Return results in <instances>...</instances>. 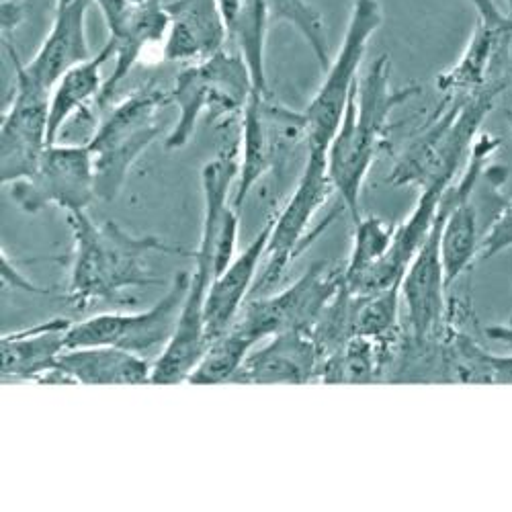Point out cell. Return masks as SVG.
Instances as JSON below:
<instances>
[{"label":"cell","mask_w":512,"mask_h":512,"mask_svg":"<svg viewBox=\"0 0 512 512\" xmlns=\"http://www.w3.org/2000/svg\"><path fill=\"white\" fill-rule=\"evenodd\" d=\"M439 379L461 383H512V357L484 351L465 330L445 324L437 336Z\"/></svg>","instance_id":"obj_21"},{"label":"cell","mask_w":512,"mask_h":512,"mask_svg":"<svg viewBox=\"0 0 512 512\" xmlns=\"http://www.w3.org/2000/svg\"><path fill=\"white\" fill-rule=\"evenodd\" d=\"M478 21L461 58L437 76V87L447 99H469L490 89H506L512 19L494 0H472Z\"/></svg>","instance_id":"obj_11"},{"label":"cell","mask_w":512,"mask_h":512,"mask_svg":"<svg viewBox=\"0 0 512 512\" xmlns=\"http://www.w3.org/2000/svg\"><path fill=\"white\" fill-rule=\"evenodd\" d=\"M390 74V56L383 54L359 76L328 148V175L353 222L363 216L361 191L375 158L388 142L390 115L418 93L416 87L394 91Z\"/></svg>","instance_id":"obj_2"},{"label":"cell","mask_w":512,"mask_h":512,"mask_svg":"<svg viewBox=\"0 0 512 512\" xmlns=\"http://www.w3.org/2000/svg\"><path fill=\"white\" fill-rule=\"evenodd\" d=\"M512 246V199L506 201V205L498 211L496 220L488 228L486 236L480 244V261H488L492 256L508 250Z\"/></svg>","instance_id":"obj_31"},{"label":"cell","mask_w":512,"mask_h":512,"mask_svg":"<svg viewBox=\"0 0 512 512\" xmlns=\"http://www.w3.org/2000/svg\"><path fill=\"white\" fill-rule=\"evenodd\" d=\"M488 338L496 340V343H502L504 347L512 349V318L506 324H494L486 328Z\"/></svg>","instance_id":"obj_33"},{"label":"cell","mask_w":512,"mask_h":512,"mask_svg":"<svg viewBox=\"0 0 512 512\" xmlns=\"http://www.w3.org/2000/svg\"><path fill=\"white\" fill-rule=\"evenodd\" d=\"M271 97H263L252 93L242 117V140H240V160H238V179L234 187V207L240 209L254 185L259 183L273 164V146L269 136V115L267 101Z\"/></svg>","instance_id":"obj_25"},{"label":"cell","mask_w":512,"mask_h":512,"mask_svg":"<svg viewBox=\"0 0 512 512\" xmlns=\"http://www.w3.org/2000/svg\"><path fill=\"white\" fill-rule=\"evenodd\" d=\"M351 334L367 338H394L400 334V287L375 293L351 291Z\"/></svg>","instance_id":"obj_28"},{"label":"cell","mask_w":512,"mask_h":512,"mask_svg":"<svg viewBox=\"0 0 512 512\" xmlns=\"http://www.w3.org/2000/svg\"><path fill=\"white\" fill-rule=\"evenodd\" d=\"M252 93L250 70L238 52L224 48L207 60L185 64L170 91V103L177 107V121L166 138V148H185L195 136L203 113L216 119L242 115Z\"/></svg>","instance_id":"obj_6"},{"label":"cell","mask_w":512,"mask_h":512,"mask_svg":"<svg viewBox=\"0 0 512 512\" xmlns=\"http://www.w3.org/2000/svg\"><path fill=\"white\" fill-rule=\"evenodd\" d=\"M332 193H336V189L328 175V152L308 150L300 183H297L285 207L273 218V230L263 259L265 267L256 275L252 295H263L267 289L277 285L291 261L308 248L316 236L310 232V226Z\"/></svg>","instance_id":"obj_9"},{"label":"cell","mask_w":512,"mask_h":512,"mask_svg":"<svg viewBox=\"0 0 512 512\" xmlns=\"http://www.w3.org/2000/svg\"><path fill=\"white\" fill-rule=\"evenodd\" d=\"M322 353L308 332H281L271 336L269 345L252 349L234 375V383L252 386H302L320 379Z\"/></svg>","instance_id":"obj_15"},{"label":"cell","mask_w":512,"mask_h":512,"mask_svg":"<svg viewBox=\"0 0 512 512\" xmlns=\"http://www.w3.org/2000/svg\"><path fill=\"white\" fill-rule=\"evenodd\" d=\"M271 230L273 218L259 232V236L250 242V246H246L228 265V269L213 279L203 308V328L207 345L230 328L242 306L248 302V293H252V285L265 259Z\"/></svg>","instance_id":"obj_17"},{"label":"cell","mask_w":512,"mask_h":512,"mask_svg":"<svg viewBox=\"0 0 512 512\" xmlns=\"http://www.w3.org/2000/svg\"><path fill=\"white\" fill-rule=\"evenodd\" d=\"M267 9L271 23L285 21L293 29H297V33H302L322 70L330 66L332 60L328 46V31L316 7H312L308 0H267Z\"/></svg>","instance_id":"obj_30"},{"label":"cell","mask_w":512,"mask_h":512,"mask_svg":"<svg viewBox=\"0 0 512 512\" xmlns=\"http://www.w3.org/2000/svg\"><path fill=\"white\" fill-rule=\"evenodd\" d=\"M164 9L168 13L164 62L195 64L216 56L230 41L220 0H170Z\"/></svg>","instance_id":"obj_14"},{"label":"cell","mask_w":512,"mask_h":512,"mask_svg":"<svg viewBox=\"0 0 512 512\" xmlns=\"http://www.w3.org/2000/svg\"><path fill=\"white\" fill-rule=\"evenodd\" d=\"M259 345L256 340L238 326H230L224 334L213 338L201 355L199 363L187 377L191 386H218L234 379L248 353Z\"/></svg>","instance_id":"obj_27"},{"label":"cell","mask_w":512,"mask_h":512,"mask_svg":"<svg viewBox=\"0 0 512 512\" xmlns=\"http://www.w3.org/2000/svg\"><path fill=\"white\" fill-rule=\"evenodd\" d=\"M187 283L189 273H177L168 293L142 314H101L72 322L66 332V349L109 345L138 355L164 349L177 332Z\"/></svg>","instance_id":"obj_12"},{"label":"cell","mask_w":512,"mask_h":512,"mask_svg":"<svg viewBox=\"0 0 512 512\" xmlns=\"http://www.w3.org/2000/svg\"><path fill=\"white\" fill-rule=\"evenodd\" d=\"M70 326L72 322L68 318H56L5 334L0 343L3 379H44L56 369V361L66 349V332Z\"/></svg>","instance_id":"obj_20"},{"label":"cell","mask_w":512,"mask_h":512,"mask_svg":"<svg viewBox=\"0 0 512 512\" xmlns=\"http://www.w3.org/2000/svg\"><path fill=\"white\" fill-rule=\"evenodd\" d=\"M506 5H508V11H506V15L512 19V0H506Z\"/></svg>","instance_id":"obj_36"},{"label":"cell","mask_w":512,"mask_h":512,"mask_svg":"<svg viewBox=\"0 0 512 512\" xmlns=\"http://www.w3.org/2000/svg\"><path fill=\"white\" fill-rule=\"evenodd\" d=\"M170 103V93L140 89L117 103L99 123L87 146L93 152L97 199L113 201L132 166L162 134L160 111Z\"/></svg>","instance_id":"obj_5"},{"label":"cell","mask_w":512,"mask_h":512,"mask_svg":"<svg viewBox=\"0 0 512 512\" xmlns=\"http://www.w3.org/2000/svg\"><path fill=\"white\" fill-rule=\"evenodd\" d=\"M132 5H136V7H140V5H146V3H150V0H130Z\"/></svg>","instance_id":"obj_35"},{"label":"cell","mask_w":512,"mask_h":512,"mask_svg":"<svg viewBox=\"0 0 512 512\" xmlns=\"http://www.w3.org/2000/svg\"><path fill=\"white\" fill-rule=\"evenodd\" d=\"M91 3L93 0H70V3L56 7L54 23L44 44L27 64H23L25 70L50 91L68 70L95 56L87 35Z\"/></svg>","instance_id":"obj_16"},{"label":"cell","mask_w":512,"mask_h":512,"mask_svg":"<svg viewBox=\"0 0 512 512\" xmlns=\"http://www.w3.org/2000/svg\"><path fill=\"white\" fill-rule=\"evenodd\" d=\"M504 115H506V121H508V125H510V130H512V109H506Z\"/></svg>","instance_id":"obj_34"},{"label":"cell","mask_w":512,"mask_h":512,"mask_svg":"<svg viewBox=\"0 0 512 512\" xmlns=\"http://www.w3.org/2000/svg\"><path fill=\"white\" fill-rule=\"evenodd\" d=\"M168 31V13L160 0H150L146 5L134 7L127 19L109 33V44L113 46L115 66L105 80L99 105L109 107L119 84L130 76L134 66L144 60L150 52H158L162 58V46Z\"/></svg>","instance_id":"obj_18"},{"label":"cell","mask_w":512,"mask_h":512,"mask_svg":"<svg viewBox=\"0 0 512 512\" xmlns=\"http://www.w3.org/2000/svg\"><path fill=\"white\" fill-rule=\"evenodd\" d=\"M343 285L345 267L322 261L312 265L300 281H295L281 293L252 297L242 306L232 324L248 332L256 343L281 332L312 334L322 312Z\"/></svg>","instance_id":"obj_8"},{"label":"cell","mask_w":512,"mask_h":512,"mask_svg":"<svg viewBox=\"0 0 512 512\" xmlns=\"http://www.w3.org/2000/svg\"><path fill=\"white\" fill-rule=\"evenodd\" d=\"M228 37L236 52L244 58L254 91L271 97L267 80V31L271 25L267 0H220Z\"/></svg>","instance_id":"obj_22"},{"label":"cell","mask_w":512,"mask_h":512,"mask_svg":"<svg viewBox=\"0 0 512 512\" xmlns=\"http://www.w3.org/2000/svg\"><path fill=\"white\" fill-rule=\"evenodd\" d=\"M13 201L27 213L50 205L66 213L87 211L97 199L95 162L91 148L52 144L29 179L9 185Z\"/></svg>","instance_id":"obj_13"},{"label":"cell","mask_w":512,"mask_h":512,"mask_svg":"<svg viewBox=\"0 0 512 512\" xmlns=\"http://www.w3.org/2000/svg\"><path fill=\"white\" fill-rule=\"evenodd\" d=\"M400 336L394 338H367L353 336L336 353L324 359L320 381L324 383H371L383 375H390Z\"/></svg>","instance_id":"obj_24"},{"label":"cell","mask_w":512,"mask_h":512,"mask_svg":"<svg viewBox=\"0 0 512 512\" xmlns=\"http://www.w3.org/2000/svg\"><path fill=\"white\" fill-rule=\"evenodd\" d=\"M398 226L383 222L377 216H361L355 222V240L351 259L345 265V285H355L379 261H383L392 248Z\"/></svg>","instance_id":"obj_29"},{"label":"cell","mask_w":512,"mask_h":512,"mask_svg":"<svg viewBox=\"0 0 512 512\" xmlns=\"http://www.w3.org/2000/svg\"><path fill=\"white\" fill-rule=\"evenodd\" d=\"M66 3H70V0H56V7H60V5H66Z\"/></svg>","instance_id":"obj_37"},{"label":"cell","mask_w":512,"mask_h":512,"mask_svg":"<svg viewBox=\"0 0 512 512\" xmlns=\"http://www.w3.org/2000/svg\"><path fill=\"white\" fill-rule=\"evenodd\" d=\"M15 91L0 125V181L3 187L29 179L50 146V89L37 82L9 48Z\"/></svg>","instance_id":"obj_10"},{"label":"cell","mask_w":512,"mask_h":512,"mask_svg":"<svg viewBox=\"0 0 512 512\" xmlns=\"http://www.w3.org/2000/svg\"><path fill=\"white\" fill-rule=\"evenodd\" d=\"M64 383L82 386H142L152 383V363L119 347L64 349L56 361Z\"/></svg>","instance_id":"obj_19"},{"label":"cell","mask_w":512,"mask_h":512,"mask_svg":"<svg viewBox=\"0 0 512 512\" xmlns=\"http://www.w3.org/2000/svg\"><path fill=\"white\" fill-rule=\"evenodd\" d=\"M21 21H23V7L15 3V0H3V35L11 37Z\"/></svg>","instance_id":"obj_32"},{"label":"cell","mask_w":512,"mask_h":512,"mask_svg":"<svg viewBox=\"0 0 512 512\" xmlns=\"http://www.w3.org/2000/svg\"><path fill=\"white\" fill-rule=\"evenodd\" d=\"M383 25L381 0H355L351 19L340 48L324 70V82L318 93L302 111L304 117V140L308 150L328 152L330 142L347 109L353 87L359 80V70L367 54L369 41Z\"/></svg>","instance_id":"obj_7"},{"label":"cell","mask_w":512,"mask_h":512,"mask_svg":"<svg viewBox=\"0 0 512 512\" xmlns=\"http://www.w3.org/2000/svg\"><path fill=\"white\" fill-rule=\"evenodd\" d=\"M238 179V162L232 150L222 152L209 160L201 170L203 187V228L201 240L195 250V265L189 273L187 293L183 302L181 320L175 336L160 351L152 363L154 386H177L187 381L193 367L199 363L207 349V338L203 328V308L209 287L216 279V250L218 236L228 207L232 205V189Z\"/></svg>","instance_id":"obj_1"},{"label":"cell","mask_w":512,"mask_h":512,"mask_svg":"<svg viewBox=\"0 0 512 512\" xmlns=\"http://www.w3.org/2000/svg\"><path fill=\"white\" fill-rule=\"evenodd\" d=\"M500 93L502 89H490L469 99L443 97V105L435 111L429 127L396 162L390 183L398 187L416 185L420 189L435 181L453 183Z\"/></svg>","instance_id":"obj_4"},{"label":"cell","mask_w":512,"mask_h":512,"mask_svg":"<svg viewBox=\"0 0 512 512\" xmlns=\"http://www.w3.org/2000/svg\"><path fill=\"white\" fill-rule=\"evenodd\" d=\"M113 46H103L91 60L82 62L68 70L50 93V146L58 142L64 125L76 117L91 101L101 99L105 80H103V64L113 58Z\"/></svg>","instance_id":"obj_23"},{"label":"cell","mask_w":512,"mask_h":512,"mask_svg":"<svg viewBox=\"0 0 512 512\" xmlns=\"http://www.w3.org/2000/svg\"><path fill=\"white\" fill-rule=\"evenodd\" d=\"M74 234L68 302L76 308L111 302L132 287L160 285L146 267L148 252L191 254L152 236H132L115 222H93L87 211L66 213Z\"/></svg>","instance_id":"obj_3"},{"label":"cell","mask_w":512,"mask_h":512,"mask_svg":"<svg viewBox=\"0 0 512 512\" xmlns=\"http://www.w3.org/2000/svg\"><path fill=\"white\" fill-rule=\"evenodd\" d=\"M478 183L465 187L453 203L441 232V263L447 289L469 269L480 254L478 211L472 203V193Z\"/></svg>","instance_id":"obj_26"}]
</instances>
